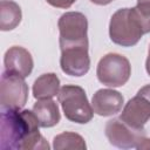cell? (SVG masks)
Masks as SVG:
<instances>
[{
    "label": "cell",
    "mask_w": 150,
    "mask_h": 150,
    "mask_svg": "<svg viewBox=\"0 0 150 150\" xmlns=\"http://www.w3.org/2000/svg\"><path fill=\"white\" fill-rule=\"evenodd\" d=\"M124 98L121 93L114 89H100L91 98V107L100 116H111L121 111Z\"/></svg>",
    "instance_id": "obj_11"
},
{
    "label": "cell",
    "mask_w": 150,
    "mask_h": 150,
    "mask_svg": "<svg viewBox=\"0 0 150 150\" xmlns=\"http://www.w3.org/2000/svg\"><path fill=\"white\" fill-rule=\"evenodd\" d=\"M60 91V79L54 73L40 75L33 84V96L36 100L53 98Z\"/></svg>",
    "instance_id": "obj_13"
},
{
    "label": "cell",
    "mask_w": 150,
    "mask_h": 150,
    "mask_svg": "<svg viewBox=\"0 0 150 150\" xmlns=\"http://www.w3.org/2000/svg\"><path fill=\"white\" fill-rule=\"evenodd\" d=\"M96 75L98 81L107 87H122L131 75V66L125 56L109 53L98 61Z\"/></svg>",
    "instance_id": "obj_5"
},
{
    "label": "cell",
    "mask_w": 150,
    "mask_h": 150,
    "mask_svg": "<svg viewBox=\"0 0 150 150\" xmlns=\"http://www.w3.org/2000/svg\"><path fill=\"white\" fill-rule=\"evenodd\" d=\"M53 148L55 150H64V149H79L83 150L87 148L84 138L70 131H64L62 134H59L53 139Z\"/></svg>",
    "instance_id": "obj_15"
},
{
    "label": "cell",
    "mask_w": 150,
    "mask_h": 150,
    "mask_svg": "<svg viewBox=\"0 0 150 150\" xmlns=\"http://www.w3.org/2000/svg\"><path fill=\"white\" fill-rule=\"evenodd\" d=\"M60 32V48L88 47V20L80 12H66L57 22Z\"/></svg>",
    "instance_id": "obj_3"
},
{
    "label": "cell",
    "mask_w": 150,
    "mask_h": 150,
    "mask_svg": "<svg viewBox=\"0 0 150 150\" xmlns=\"http://www.w3.org/2000/svg\"><path fill=\"white\" fill-rule=\"evenodd\" d=\"M33 111L39 120V124L42 128H50L60 122L61 115L59 111L57 103L52 98L38 100L33 105Z\"/></svg>",
    "instance_id": "obj_12"
},
{
    "label": "cell",
    "mask_w": 150,
    "mask_h": 150,
    "mask_svg": "<svg viewBox=\"0 0 150 150\" xmlns=\"http://www.w3.org/2000/svg\"><path fill=\"white\" fill-rule=\"evenodd\" d=\"M104 132L109 143L120 149L136 148L142 137L145 136V130L132 129L121 118H112L108 121Z\"/></svg>",
    "instance_id": "obj_8"
},
{
    "label": "cell",
    "mask_w": 150,
    "mask_h": 150,
    "mask_svg": "<svg viewBox=\"0 0 150 150\" xmlns=\"http://www.w3.org/2000/svg\"><path fill=\"white\" fill-rule=\"evenodd\" d=\"M143 34L130 8H121L112 14L109 22V36L114 43L122 47H131L137 45Z\"/></svg>",
    "instance_id": "obj_4"
},
{
    "label": "cell",
    "mask_w": 150,
    "mask_h": 150,
    "mask_svg": "<svg viewBox=\"0 0 150 150\" xmlns=\"http://www.w3.org/2000/svg\"><path fill=\"white\" fill-rule=\"evenodd\" d=\"M22 14L20 6L12 0L0 1V29L12 30L21 21Z\"/></svg>",
    "instance_id": "obj_14"
},
{
    "label": "cell",
    "mask_w": 150,
    "mask_h": 150,
    "mask_svg": "<svg viewBox=\"0 0 150 150\" xmlns=\"http://www.w3.org/2000/svg\"><path fill=\"white\" fill-rule=\"evenodd\" d=\"M28 98V86L23 77L4 71L0 81L1 109H21Z\"/></svg>",
    "instance_id": "obj_7"
},
{
    "label": "cell",
    "mask_w": 150,
    "mask_h": 150,
    "mask_svg": "<svg viewBox=\"0 0 150 150\" xmlns=\"http://www.w3.org/2000/svg\"><path fill=\"white\" fill-rule=\"evenodd\" d=\"M130 12L144 34L150 33V2H137Z\"/></svg>",
    "instance_id": "obj_16"
},
{
    "label": "cell",
    "mask_w": 150,
    "mask_h": 150,
    "mask_svg": "<svg viewBox=\"0 0 150 150\" xmlns=\"http://www.w3.org/2000/svg\"><path fill=\"white\" fill-rule=\"evenodd\" d=\"M60 66L69 76H83L90 68L88 47H69L61 49Z\"/></svg>",
    "instance_id": "obj_9"
},
{
    "label": "cell",
    "mask_w": 150,
    "mask_h": 150,
    "mask_svg": "<svg viewBox=\"0 0 150 150\" xmlns=\"http://www.w3.org/2000/svg\"><path fill=\"white\" fill-rule=\"evenodd\" d=\"M50 6L56 8H69L76 0H46Z\"/></svg>",
    "instance_id": "obj_17"
},
{
    "label": "cell",
    "mask_w": 150,
    "mask_h": 150,
    "mask_svg": "<svg viewBox=\"0 0 150 150\" xmlns=\"http://www.w3.org/2000/svg\"><path fill=\"white\" fill-rule=\"evenodd\" d=\"M136 149H138V150H144V149H150V138H148V137H142V139L138 142V144H137V146H136Z\"/></svg>",
    "instance_id": "obj_18"
},
{
    "label": "cell",
    "mask_w": 150,
    "mask_h": 150,
    "mask_svg": "<svg viewBox=\"0 0 150 150\" xmlns=\"http://www.w3.org/2000/svg\"><path fill=\"white\" fill-rule=\"evenodd\" d=\"M57 100L67 120L79 124H86L91 121L94 110L82 87L73 84L61 87Z\"/></svg>",
    "instance_id": "obj_2"
},
{
    "label": "cell",
    "mask_w": 150,
    "mask_h": 150,
    "mask_svg": "<svg viewBox=\"0 0 150 150\" xmlns=\"http://www.w3.org/2000/svg\"><path fill=\"white\" fill-rule=\"evenodd\" d=\"M39 127V120L33 110L1 109L0 148L2 150H48L49 144L40 134Z\"/></svg>",
    "instance_id": "obj_1"
},
{
    "label": "cell",
    "mask_w": 150,
    "mask_h": 150,
    "mask_svg": "<svg viewBox=\"0 0 150 150\" xmlns=\"http://www.w3.org/2000/svg\"><path fill=\"white\" fill-rule=\"evenodd\" d=\"M145 69H146V73L149 74V76H150V46H149V50H148V57H146V61H145Z\"/></svg>",
    "instance_id": "obj_20"
},
{
    "label": "cell",
    "mask_w": 150,
    "mask_h": 150,
    "mask_svg": "<svg viewBox=\"0 0 150 150\" xmlns=\"http://www.w3.org/2000/svg\"><path fill=\"white\" fill-rule=\"evenodd\" d=\"M93 4H95V5H100V6H104V5H108V4H110L112 0H90Z\"/></svg>",
    "instance_id": "obj_19"
},
{
    "label": "cell",
    "mask_w": 150,
    "mask_h": 150,
    "mask_svg": "<svg viewBox=\"0 0 150 150\" xmlns=\"http://www.w3.org/2000/svg\"><path fill=\"white\" fill-rule=\"evenodd\" d=\"M120 118L132 129L144 130L145 123L150 120V84L142 87L136 96L128 101Z\"/></svg>",
    "instance_id": "obj_6"
},
{
    "label": "cell",
    "mask_w": 150,
    "mask_h": 150,
    "mask_svg": "<svg viewBox=\"0 0 150 150\" xmlns=\"http://www.w3.org/2000/svg\"><path fill=\"white\" fill-rule=\"evenodd\" d=\"M137 2H150V0H137Z\"/></svg>",
    "instance_id": "obj_21"
},
{
    "label": "cell",
    "mask_w": 150,
    "mask_h": 150,
    "mask_svg": "<svg viewBox=\"0 0 150 150\" xmlns=\"http://www.w3.org/2000/svg\"><path fill=\"white\" fill-rule=\"evenodd\" d=\"M4 64L6 71L25 79L30 75L34 67V61L27 49L20 46H13L5 53Z\"/></svg>",
    "instance_id": "obj_10"
}]
</instances>
